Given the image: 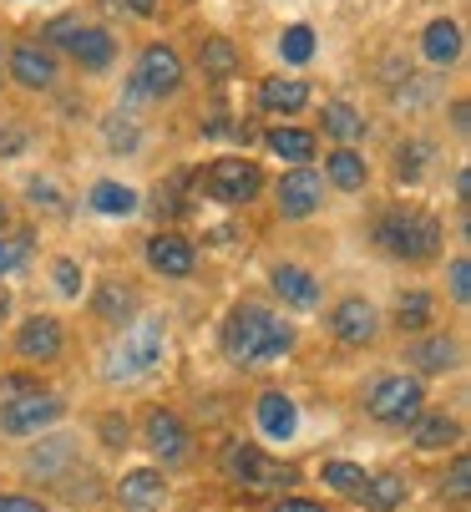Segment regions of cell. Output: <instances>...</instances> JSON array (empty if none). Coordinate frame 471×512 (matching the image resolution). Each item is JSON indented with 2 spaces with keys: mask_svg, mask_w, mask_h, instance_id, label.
Listing matches in <instances>:
<instances>
[{
  "mask_svg": "<svg viewBox=\"0 0 471 512\" xmlns=\"http://www.w3.org/2000/svg\"><path fill=\"white\" fill-rule=\"evenodd\" d=\"M41 41H46L51 51H66L82 71H112V61H117V36H112L107 26L82 21V16H56V21L41 31Z\"/></svg>",
  "mask_w": 471,
  "mask_h": 512,
  "instance_id": "cell-6",
  "label": "cell"
},
{
  "mask_svg": "<svg viewBox=\"0 0 471 512\" xmlns=\"http://www.w3.org/2000/svg\"><path fill=\"white\" fill-rule=\"evenodd\" d=\"M87 208L102 213V218H132V213L142 208V198H137V188H127V183H117V178H97V183L87 188Z\"/></svg>",
  "mask_w": 471,
  "mask_h": 512,
  "instance_id": "cell-26",
  "label": "cell"
},
{
  "mask_svg": "<svg viewBox=\"0 0 471 512\" xmlns=\"http://www.w3.org/2000/svg\"><path fill=\"white\" fill-rule=\"evenodd\" d=\"M320 178H325L330 188H340V193H365V183H370V163H365L360 148H330Z\"/></svg>",
  "mask_w": 471,
  "mask_h": 512,
  "instance_id": "cell-23",
  "label": "cell"
},
{
  "mask_svg": "<svg viewBox=\"0 0 471 512\" xmlns=\"http://www.w3.org/2000/svg\"><path fill=\"white\" fill-rule=\"evenodd\" d=\"M31 148V132L21 127V122H6L0 127V158H21Z\"/></svg>",
  "mask_w": 471,
  "mask_h": 512,
  "instance_id": "cell-39",
  "label": "cell"
},
{
  "mask_svg": "<svg viewBox=\"0 0 471 512\" xmlns=\"http://www.w3.org/2000/svg\"><path fill=\"white\" fill-rule=\"evenodd\" d=\"M239 66H244V56H239V46H233L228 36H203L198 41V71H203L208 82L239 77Z\"/></svg>",
  "mask_w": 471,
  "mask_h": 512,
  "instance_id": "cell-27",
  "label": "cell"
},
{
  "mask_svg": "<svg viewBox=\"0 0 471 512\" xmlns=\"http://www.w3.org/2000/svg\"><path fill=\"white\" fill-rule=\"evenodd\" d=\"M431 320H436V295H426V289H401L396 310H390V325L401 335H426Z\"/></svg>",
  "mask_w": 471,
  "mask_h": 512,
  "instance_id": "cell-28",
  "label": "cell"
},
{
  "mask_svg": "<svg viewBox=\"0 0 471 512\" xmlns=\"http://www.w3.org/2000/svg\"><path fill=\"white\" fill-rule=\"evenodd\" d=\"M264 148L279 163H289V168H309L314 153H320V137H314L309 127H269L264 132Z\"/></svg>",
  "mask_w": 471,
  "mask_h": 512,
  "instance_id": "cell-22",
  "label": "cell"
},
{
  "mask_svg": "<svg viewBox=\"0 0 471 512\" xmlns=\"http://www.w3.org/2000/svg\"><path fill=\"white\" fill-rule=\"evenodd\" d=\"M168 355V325L157 315H137L132 325H122L112 335V345L102 350V381L107 386H132L147 381Z\"/></svg>",
  "mask_w": 471,
  "mask_h": 512,
  "instance_id": "cell-2",
  "label": "cell"
},
{
  "mask_svg": "<svg viewBox=\"0 0 471 512\" xmlns=\"http://www.w3.org/2000/svg\"><path fill=\"white\" fill-rule=\"evenodd\" d=\"M76 452H71V436H51V442L41 447V452H31L26 457V472L31 477H41V482H51V477H61V467L71 462Z\"/></svg>",
  "mask_w": 471,
  "mask_h": 512,
  "instance_id": "cell-32",
  "label": "cell"
},
{
  "mask_svg": "<svg viewBox=\"0 0 471 512\" xmlns=\"http://www.w3.org/2000/svg\"><path fill=\"white\" fill-rule=\"evenodd\" d=\"M461 46H466V36H461V26H456L451 16L426 21V31H421V56H426L431 66H451V61H461Z\"/></svg>",
  "mask_w": 471,
  "mask_h": 512,
  "instance_id": "cell-25",
  "label": "cell"
},
{
  "mask_svg": "<svg viewBox=\"0 0 471 512\" xmlns=\"http://www.w3.org/2000/svg\"><path fill=\"white\" fill-rule=\"evenodd\" d=\"M421 411H426V386H421V376H411V371H385V376H375V381L365 386V416H370L375 426L406 431Z\"/></svg>",
  "mask_w": 471,
  "mask_h": 512,
  "instance_id": "cell-5",
  "label": "cell"
},
{
  "mask_svg": "<svg viewBox=\"0 0 471 512\" xmlns=\"http://www.w3.org/2000/svg\"><path fill=\"white\" fill-rule=\"evenodd\" d=\"M0 512H51L36 492H0Z\"/></svg>",
  "mask_w": 471,
  "mask_h": 512,
  "instance_id": "cell-42",
  "label": "cell"
},
{
  "mask_svg": "<svg viewBox=\"0 0 471 512\" xmlns=\"http://www.w3.org/2000/svg\"><path fill=\"white\" fill-rule=\"evenodd\" d=\"M26 193H31V203H36V208H46V213H56V208H61V188H56L51 178H31V183H26Z\"/></svg>",
  "mask_w": 471,
  "mask_h": 512,
  "instance_id": "cell-41",
  "label": "cell"
},
{
  "mask_svg": "<svg viewBox=\"0 0 471 512\" xmlns=\"http://www.w3.org/2000/svg\"><path fill=\"white\" fill-rule=\"evenodd\" d=\"M254 421H259V431L269 436V442H294V431H299V406H294V396L289 391H259V401H254Z\"/></svg>",
  "mask_w": 471,
  "mask_h": 512,
  "instance_id": "cell-18",
  "label": "cell"
},
{
  "mask_svg": "<svg viewBox=\"0 0 471 512\" xmlns=\"http://www.w3.org/2000/svg\"><path fill=\"white\" fill-rule=\"evenodd\" d=\"M218 472L249 492H289L299 477L289 462H274L259 442H244V436H233V442L218 447Z\"/></svg>",
  "mask_w": 471,
  "mask_h": 512,
  "instance_id": "cell-4",
  "label": "cell"
},
{
  "mask_svg": "<svg viewBox=\"0 0 471 512\" xmlns=\"http://www.w3.org/2000/svg\"><path fill=\"white\" fill-rule=\"evenodd\" d=\"M6 224H11V203L0 198V234H6Z\"/></svg>",
  "mask_w": 471,
  "mask_h": 512,
  "instance_id": "cell-50",
  "label": "cell"
},
{
  "mask_svg": "<svg viewBox=\"0 0 471 512\" xmlns=\"http://www.w3.org/2000/svg\"><path fill=\"white\" fill-rule=\"evenodd\" d=\"M6 315H11V289H0V325H6Z\"/></svg>",
  "mask_w": 471,
  "mask_h": 512,
  "instance_id": "cell-49",
  "label": "cell"
},
{
  "mask_svg": "<svg viewBox=\"0 0 471 512\" xmlns=\"http://www.w3.org/2000/svg\"><path fill=\"white\" fill-rule=\"evenodd\" d=\"M441 492H446V497H456V502H466V497H471V457H466V452H456V457H451V467H446V477H441Z\"/></svg>",
  "mask_w": 471,
  "mask_h": 512,
  "instance_id": "cell-35",
  "label": "cell"
},
{
  "mask_svg": "<svg viewBox=\"0 0 471 512\" xmlns=\"http://www.w3.org/2000/svg\"><path fill=\"white\" fill-rule=\"evenodd\" d=\"M117 507L122 512H163L168 507V477H163V467H132V472H122Z\"/></svg>",
  "mask_w": 471,
  "mask_h": 512,
  "instance_id": "cell-15",
  "label": "cell"
},
{
  "mask_svg": "<svg viewBox=\"0 0 471 512\" xmlns=\"http://www.w3.org/2000/svg\"><path fill=\"white\" fill-rule=\"evenodd\" d=\"M269 284H274V295L289 310H314V305H320V279H314L304 264H274L269 269Z\"/></svg>",
  "mask_w": 471,
  "mask_h": 512,
  "instance_id": "cell-19",
  "label": "cell"
},
{
  "mask_svg": "<svg viewBox=\"0 0 471 512\" xmlns=\"http://www.w3.org/2000/svg\"><path fill=\"white\" fill-rule=\"evenodd\" d=\"M320 482L330 487V492H340V497H360L365 492V482H370V472L360 467V462H345V457H335V462H325L320 467Z\"/></svg>",
  "mask_w": 471,
  "mask_h": 512,
  "instance_id": "cell-31",
  "label": "cell"
},
{
  "mask_svg": "<svg viewBox=\"0 0 471 512\" xmlns=\"http://www.w3.org/2000/svg\"><path fill=\"white\" fill-rule=\"evenodd\" d=\"M269 512H330V507H325V502H314V497H289V492H284Z\"/></svg>",
  "mask_w": 471,
  "mask_h": 512,
  "instance_id": "cell-44",
  "label": "cell"
},
{
  "mask_svg": "<svg viewBox=\"0 0 471 512\" xmlns=\"http://www.w3.org/2000/svg\"><path fill=\"white\" fill-rule=\"evenodd\" d=\"M309 107V82L304 77H264L259 82V112L269 117H294Z\"/></svg>",
  "mask_w": 471,
  "mask_h": 512,
  "instance_id": "cell-21",
  "label": "cell"
},
{
  "mask_svg": "<svg viewBox=\"0 0 471 512\" xmlns=\"http://www.w3.org/2000/svg\"><path fill=\"white\" fill-rule=\"evenodd\" d=\"M380 310L365 300V295H345V300H335V310H330V335L345 345V350H370L375 340H380Z\"/></svg>",
  "mask_w": 471,
  "mask_h": 512,
  "instance_id": "cell-12",
  "label": "cell"
},
{
  "mask_svg": "<svg viewBox=\"0 0 471 512\" xmlns=\"http://www.w3.org/2000/svg\"><path fill=\"white\" fill-rule=\"evenodd\" d=\"M355 502H360L365 512H396V507L406 502V482H401L396 472H375Z\"/></svg>",
  "mask_w": 471,
  "mask_h": 512,
  "instance_id": "cell-30",
  "label": "cell"
},
{
  "mask_svg": "<svg viewBox=\"0 0 471 512\" xmlns=\"http://www.w3.org/2000/svg\"><path fill=\"white\" fill-rule=\"evenodd\" d=\"M92 310H97V320H102V325L122 330V325H132V320H137L142 295H137L132 284H122V279H102V284H97V300H92Z\"/></svg>",
  "mask_w": 471,
  "mask_h": 512,
  "instance_id": "cell-20",
  "label": "cell"
},
{
  "mask_svg": "<svg viewBox=\"0 0 471 512\" xmlns=\"http://www.w3.org/2000/svg\"><path fill=\"white\" fill-rule=\"evenodd\" d=\"M51 279H56V295L61 300H82V264H76V259H56L51 264Z\"/></svg>",
  "mask_w": 471,
  "mask_h": 512,
  "instance_id": "cell-36",
  "label": "cell"
},
{
  "mask_svg": "<svg viewBox=\"0 0 471 512\" xmlns=\"http://www.w3.org/2000/svg\"><path fill=\"white\" fill-rule=\"evenodd\" d=\"M456 442H461V421L446 416V411H421V416L411 421V447H416V452H446V447H456Z\"/></svg>",
  "mask_w": 471,
  "mask_h": 512,
  "instance_id": "cell-24",
  "label": "cell"
},
{
  "mask_svg": "<svg viewBox=\"0 0 471 512\" xmlns=\"http://www.w3.org/2000/svg\"><path fill=\"white\" fill-rule=\"evenodd\" d=\"M142 447L152 452L157 467H178V462L193 457V431H188V421L173 406H152L142 416Z\"/></svg>",
  "mask_w": 471,
  "mask_h": 512,
  "instance_id": "cell-9",
  "label": "cell"
},
{
  "mask_svg": "<svg viewBox=\"0 0 471 512\" xmlns=\"http://www.w3.org/2000/svg\"><path fill=\"white\" fill-rule=\"evenodd\" d=\"M218 340H223L228 365H239V371H259V365H279L299 345V330H294V320L274 315L269 305H233Z\"/></svg>",
  "mask_w": 471,
  "mask_h": 512,
  "instance_id": "cell-1",
  "label": "cell"
},
{
  "mask_svg": "<svg viewBox=\"0 0 471 512\" xmlns=\"http://www.w3.org/2000/svg\"><path fill=\"white\" fill-rule=\"evenodd\" d=\"M451 127L466 137V127H471V107H466V97H456V102H451Z\"/></svg>",
  "mask_w": 471,
  "mask_h": 512,
  "instance_id": "cell-46",
  "label": "cell"
},
{
  "mask_svg": "<svg viewBox=\"0 0 471 512\" xmlns=\"http://www.w3.org/2000/svg\"><path fill=\"white\" fill-rule=\"evenodd\" d=\"M6 77H11L21 92H56L61 61H56V51H51L46 41L26 36V41H16V46L6 51Z\"/></svg>",
  "mask_w": 471,
  "mask_h": 512,
  "instance_id": "cell-11",
  "label": "cell"
},
{
  "mask_svg": "<svg viewBox=\"0 0 471 512\" xmlns=\"http://www.w3.org/2000/svg\"><path fill=\"white\" fill-rule=\"evenodd\" d=\"M0 274H11V239H0Z\"/></svg>",
  "mask_w": 471,
  "mask_h": 512,
  "instance_id": "cell-48",
  "label": "cell"
},
{
  "mask_svg": "<svg viewBox=\"0 0 471 512\" xmlns=\"http://www.w3.org/2000/svg\"><path fill=\"white\" fill-rule=\"evenodd\" d=\"M314 26H304V21H294V26H284L279 31V56H284V66H309L314 61Z\"/></svg>",
  "mask_w": 471,
  "mask_h": 512,
  "instance_id": "cell-34",
  "label": "cell"
},
{
  "mask_svg": "<svg viewBox=\"0 0 471 512\" xmlns=\"http://www.w3.org/2000/svg\"><path fill=\"white\" fill-rule=\"evenodd\" d=\"M66 416V401L56 391H26L16 401H0V431L16 436V442H31V436L51 431Z\"/></svg>",
  "mask_w": 471,
  "mask_h": 512,
  "instance_id": "cell-8",
  "label": "cell"
},
{
  "mask_svg": "<svg viewBox=\"0 0 471 512\" xmlns=\"http://www.w3.org/2000/svg\"><path fill=\"white\" fill-rule=\"evenodd\" d=\"M97 431H102V442L112 447V452H122V447H132L127 436H132V426H127V416H102L97 421Z\"/></svg>",
  "mask_w": 471,
  "mask_h": 512,
  "instance_id": "cell-40",
  "label": "cell"
},
{
  "mask_svg": "<svg viewBox=\"0 0 471 512\" xmlns=\"http://www.w3.org/2000/svg\"><path fill=\"white\" fill-rule=\"evenodd\" d=\"M446 274H451V300H456V305H466V300H471V259H466V254H456V259L446 264Z\"/></svg>",
  "mask_w": 471,
  "mask_h": 512,
  "instance_id": "cell-38",
  "label": "cell"
},
{
  "mask_svg": "<svg viewBox=\"0 0 471 512\" xmlns=\"http://www.w3.org/2000/svg\"><path fill=\"white\" fill-rule=\"evenodd\" d=\"M117 6H122V11H132V16H142V21H147V16H157V6H163V0H117Z\"/></svg>",
  "mask_w": 471,
  "mask_h": 512,
  "instance_id": "cell-45",
  "label": "cell"
},
{
  "mask_svg": "<svg viewBox=\"0 0 471 512\" xmlns=\"http://www.w3.org/2000/svg\"><path fill=\"white\" fill-rule=\"evenodd\" d=\"M0 61H6V41H0Z\"/></svg>",
  "mask_w": 471,
  "mask_h": 512,
  "instance_id": "cell-51",
  "label": "cell"
},
{
  "mask_svg": "<svg viewBox=\"0 0 471 512\" xmlns=\"http://www.w3.org/2000/svg\"><path fill=\"white\" fill-rule=\"evenodd\" d=\"M320 203H325V178L314 173V168H289V173H279V183H274V208H279V218H309V213H320Z\"/></svg>",
  "mask_w": 471,
  "mask_h": 512,
  "instance_id": "cell-14",
  "label": "cell"
},
{
  "mask_svg": "<svg viewBox=\"0 0 471 512\" xmlns=\"http://www.w3.org/2000/svg\"><path fill=\"white\" fill-rule=\"evenodd\" d=\"M431 153H436V148H431L426 137H406V142H396V178H401V183H421Z\"/></svg>",
  "mask_w": 471,
  "mask_h": 512,
  "instance_id": "cell-33",
  "label": "cell"
},
{
  "mask_svg": "<svg viewBox=\"0 0 471 512\" xmlns=\"http://www.w3.org/2000/svg\"><path fill=\"white\" fill-rule=\"evenodd\" d=\"M320 127H325V137H335V142H340V148H355V142L370 132V127H365V117H360L350 102H340V97H335V102H325Z\"/></svg>",
  "mask_w": 471,
  "mask_h": 512,
  "instance_id": "cell-29",
  "label": "cell"
},
{
  "mask_svg": "<svg viewBox=\"0 0 471 512\" xmlns=\"http://www.w3.org/2000/svg\"><path fill=\"white\" fill-rule=\"evenodd\" d=\"M208 198L223 203V208H244L264 193V168L254 158H213L208 168Z\"/></svg>",
  "mask_w": 471,
  "mask_h": 512,
  "instance_id": "cell-10",
  "label": "cell"
},
{
  "mask_svg": "<svg viewBox=\"0 0 471 512\" xmlns=\"http://www.w3.org/2000/svg\"><path fill=\"white\" fill-rule=\"evenodd\" d=\"M406 360H411V376H446L461 365V340L456 335H421L406 345Z\"/></svg>",
  "mask_w": 471,
  "mask_h": 512,
  "instance_id": "cell-17",
  "label": "cell"
},
{
  "mask_svg": "<svg viewBox=\"0 0 471 512\" xmlns=\"http://www.w3.org/2000/svg\"><path fill=\"white\" fill-rule=\"evenodd\" d=\"M183 82H188V66H183L178 46L152 41V46H142V51H137V61H132L127 92H132V97H142V102H168V97H178V92H183Z\"/></svg>",
  "mask_w": 471,
  "mask_h": 512,
  "instance_id": "cell-7",
  "label": "cell"
},
{
  "mask_svg": "<svg viewBox=\"0 0 471 512\" xmlns=\"http://www.w3.org/2000/svg\"><path fill=\"white\" fill-rule=\"evenodd\" d=\"M107 148H117V153H132V148H137V122H132L127 112L107 117Z\"/></svg>",
  "mask_w": 471,
  "mask_h": 512,
  "instance_id": "cell-37",
  "label": "cell"
},
{
  "mask_svg": "<svg viewBox=\"0 0 471 512\" xmlns=\"http://www.w3.org/2000/svg\"><path fill=\"white\" fill-rule=\"evenodd\" d=\"M142 259H147L152 274H163V279H193V269H198V249L183 234H152L142 244Z\"/></svg>",
  "mask_w": 471,
  "mask_h": 512,
  "instance_id": "cell-16",
  "label": "cell"
},
{
  "mask_svg": "<svg viewBox=\"0 0 471 512\" xmlns=\"http://www.w3.org/2000/svg\"><path fill=\"white\" fill-rule=\"evenodd\" d=\"M456 203H471V168H456Z\"/></svg>",
  "mask_w": 471,
  "mask_h": 512,
  "instance_id": "cell-47",
  "label": "cell"
},
{
  "mask_svg": "<svg viewBox=\"0 0 471 512\" xmlns=\"http://www.w3.org/2000/svg\"><path fill=\"white\" fill-rule=\"evenodd\" d=\"M11 350H16V360H26V365H56V360L66 355V325H61L56 315H31V320L16 325Z\"/></svg>",
  "mask_w": 471,
  "mask_h": 512,
  "instance_id": "cell-13",
  "label": "cell"
},
{
  "mask_svg": "<svg viewBox=\"0 0 471 512\" xmlns=\"http://www.w3.org/2000/svg\"><path fill=\"white\" fill-rule=\"evenodd\" d=\"M26 391H41V381H31V376H0V401H16Z\"/></svg>",
  "mask_w": 471,
  "mask_h": 512,
  "instance_id": "cell-43",
  "label": "cell"
},
{
  "mask_svg": "<svg viewBox=\"0 0 471 512\" xmlns=\"http://www.w3.org/2000/svg\"><path fill=\"white\" fill-rule=\"evenodd\" d=\"M370 239L380 254L390 259H401V264H426L441 254V218L426 213V208H411V203H396V208H385L375 213V224H370Z\"/></svg>",
  "mask_w": 471,
  "mask_h": 512,
  "instance_id": "cell-3",
  "label": "cell"
}]
</instances>
